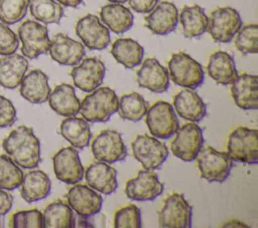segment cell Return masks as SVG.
Wrapping results in <instances>:
<instances>
[{
  "label": "cell",
  "instance_id": "26",
  "mask_svg": "<svg viewBox=\"0 0 258 228\" xmlns=\"http://www.w3.org/2000/svg\"><path fill=\"white\" fill-rule=\"evenodd\" d=\"M51 182L49 177L41 170H32L23 175L20 184V195L27 203L44 199L50 193Z\"/></svg>",
  "mask_w": 258,
  "mask_h": 228
},
{
  "label": "cell",
  "instance_id": "47",
  "mask_svg": "<svg viewBox=\"0 0 258 228\" xmlns=\"http://www.w3.org/2000/svg\"><path fill=\"white\" fill-rule=\"evenodd\" d=\"M75 227H81V228H88V227H94V225H92L88 220L87 218H83L81 217V219L77 222V224L75 225Z\"/></svg>",
  "mask_w": 258,
  "mask_h": 228
},
{
  "label": "cell",
  "instance_id": "28",
  "mask_svg": "<svg viewBox=\"0 0 258 228\" xmlns=\"http://www.w3.org/2000/svg\"><path fill=\"white\" fill-rule=\"evenodd\" d=\"M47 100L52 110L59 116L72 117L79 113L81 101L71 84L60 83L56 85L50 91Z\"/></svg>",
  "mask_w": 258,
  "mask_h": 228
},
{
  "label": "cell",
  "instance_id": "41",
  "mask_svg": "<svg viewBox=\"0 0 258 228\" xmlns=\"http://www.w3.org/2000/svg\"><path fill=\"white\" fill-rule=\"evenodd\" d=\"M19 45L16 34L7 24L0 22V55H9L15 53Z\"/></svg>",
  "mask_w": 258,
  "mask_h": 228
},
{
  "label": "cell",
  "instance_id": "27",
  "mask_svg": "<svg viewBox=\"0 0 258 228\" xmlns=\"http://www.w3.org/2000/svg\"><path fill=\"white\" fill-rule=\"evenodd\" d=\"M28 60L23 55L12 53L0 58V84L5 88L19 86L26 70Z\"/></svg>",
  "mask_w": 258,
  "mask_h": 228
},
{
  "label": "cell",
  "instance_id": "30",
  "mask_svg": "<svg viewBox=\"0 0 258 228\" xmlns=\"http://www.w3.org/2000/svg\"><path fill=\"white\" fill-rule=\"evenodd\" d=\"M61 136L76 149H84L89 146L92 132L89 122L84 118H78L76 116L67 117L60 123Z\"/></svg>",
  "mask_w": 258,
  "mask_h": 228
},
{
  "label": "cell",
  "instance_id": "13",
  "mask_svg": "<svg viewBox=\"0 0 258 228\" xmlns=\"http://www.w3.org/2000/svg\"><path fill=\"white\" fill-rule=\"evenodd\" d=\"M163 192V184L159 181L154 170L143 169L138 171L134 178L125 185L126 196L135 201H152Z\"/></svg>",
  "mask_w": 258,
  "mask_h": 228
},
{
  "label": "cell",
  "instance_id": "39",
  "mask_svg": "<svg viewBox=\"0 0 258 228\" xmlns=\"http://www.w3.org/2000/svg\"><path fill=\"white\" fill-rule=\"evenodd\" d=\"M141 225V212L134 204L126 205L114 214L115 228H140Z\"/></svg>",
  "mask_w": 258,
  "mask_h": 228
},
{
  "label": "cell",
  "instance_id": "6",
  "mask_svg": "<svg viewBox=\"0 0 258 228\" xmlns=\"http://www.w3.org/2000/svg\"><path fill=\"white\" fill-rule=\"evenodd\" d=\"M145 116V123L150 134L157 139H168L179 128L173 106L167 101H155L148 107Z\"/></svg>",
  "mask_w": 258,
  "mask_h": 228
},
{
  "label": "cell",
  "instance_id": "45",
  "mask_svg": "<svg viewBox=\"0 0 258 228\" xmlns=\"http://www.w3.org/2000/svg\"><path fill=\"white\" fill-rule=\"evenodd\" d=\"M56 2H58L60 5L62 6H67V7H78L83 0H55Z\"/></svg>",
  "mask_w": 258,
  "mask_h": 228
},
{
  "label": "cell",
  "instance_id": "40",
  "mask_svg": "<svg viewBox=\"0 0 258 228\" xmlns=\"http://www.w3.org/2000/svg\"><path fill=\"white\" fill-rule=\"evenodd\" d=\"M12 228H42V213L39 210H23L12 214L9 220Z\"/></svg>",
  "mask_w": 258,
  "mask_h": 228
},
{
  "label": "cell",
  "instance_id": "10",
  "mask_svg": "<svg viewBox=\"0 0 258 228\" xmlns=\"http://www.w3.org/2000/svg\"><path fill=\"white\" fill-rule=\"evenodd\" d=\"M242 26L238 11L232 7H218L212 11L207 31L216 42H230Z\"/></svg>",
  "mask_w": 258,
  "mask_h": 228
},
{
  "label": "cell",
  "instance_id": "23",
  "mask_svg": "<svg viewBox=\"0 0 258 228\" xmlns=\"http://www.w3.org/2000/svg\"><path fill=\"white\" fill-rule=\"evenodd\" d=\"M173 109L186 121L198 123L207 116V106L202 97L190 88H184L173 96Z\"/></svg>",
  "mask_w": 258,
  "mask_h": 228
},
{
  "label": "cell",
  "instance_id": "20",
  "mask_svg": "<svg viewBox=\"0 0 258 228\" xmlns=\"http://www.w3.org/2000/svg\"><path fill=\"white\" fill-rule=\"evenodd\" d=\"M137 83L140 87L152 92L161 93L169 87V75L167 69L154 57L146 58L136 71Z\"/></svg>",
  "mask_w": 258,
  "mask_h": 228
},
{
  "label": "cell",
  "instance_id": "35",
  "mask_svg": "<svg viewBox=\"0 0 258 228\" xmlns=\"http://www.w3.org/2000/svg\"><path fill=\"white\" fill-rule=\"evenodd\" d=\"M28 7L32 17L44 24H58L64 14L62 5L55 0H30Z\"/></svg>",
  "mask_w": 258,
  "mask_h": 228
},
{
  "label": "cell",
  "instance_id": "38",
  "mask_svg": "<svg viewBox=\"0 0 258 228\" xmlns=\"http://www.w3.org/2000/svg\"><path fill=\"white\" fill-rule=\"evenodd\" d=\"M30 0H0V21L7 25L22 20L27 13Z\"/></svg>",
  "mask_w": 258,
  "mask_h": 228
},
{
  "label": "cell",
  "instance_id": "34",
  "mask_svg": "<svg viewBox=\"0 0 258 228\" xmlns=\"http://www.w3.org/2000/svg\"><path fill=\"white\" fill-rule=\"evenodd\" d=\"M148 107V102L144 97L135 91L125 93L118 98L117 111L123 120L138 122L145 117Z\"/></svg>",
  "mask_w": 258,
  "mask_h": 228
},
{
  "label": "cell",
  "instance_id": "11",
  "mask_svg": "<svg viewBox=\"0 0 258 228\" xmlns=\"http://www.w3.org/2000/svg\"><path fill=\"white\" fill-rule=\"evenodd\" d=\"M18 37L22 43L21 53L29 59L37 58L48 51L50 39L46 26L33 21L26 20L18 27Z\"/></svg>",
  "mask_w": 258,
  "mask_h": 228
},
{
  "label": "cell",
  "instance_id": "4",
  "mask_svg": "<svg viewBox=\"0 0 258 228\" xmlns=\"http://www.w3.org/2000/svg\"><path fill=\"white\" fill-rule=\"evenodd\" d=\"M227 153L233 161L256 164L258 162V131L246 127L234 129L228 137Z\"/></svg>",
  "mask_w": 258,
  "mask_h": 228
},
{
  "label": "cell",
  "instance_id": "9",
  "mask_svg": "<svg viewBox=\"0 0 258 228\" xmlns=\"http://www.w3.org/2000/svg\"><path fill=\"white\" fill-rule=\"evenodd\" d=\"M131 149L134 158L147 170L159 169L169 154L164 143L148 135H138L132 141Z\"/></svg>",
  "mask_w": 258,
  "mask_h": 228
},
{
  "label": "cell",
  "instance_id": "16",
  "mask_svg": "<svg viewBox=\"0 0 258 228\" xmlns=\"http://www.w3.org/2000/svg\"><path fill=\"white\" fill-rule=\"evenodd\" d=\"M106 67L97 57H87L74 65L71 70L75 86L85 92H91L101 85L105 77Z\"/></svg>",
  "mask_w": 258,
  "mask_h": 228
},
{
  "label": "cell",
  "instance_id": "33",
  "mask_svg": "<svg viewBox=\"0 0 258 228\" xmlns=\"http://www.w3.org/2000/svg\"><path fill=\"white\" fill-rule=\"evenodd\" d=\"M111 54L125 68H134L142 62L144 49L132 38H118L111 46Z\"/></svg>",
  "mask_w": 258,
  "mask_h": 228
},
{
  "label": "cell",
  "instance_id": "48",
  "mask_svg": "<svg viewBox=\"0 0 258 228\" xmlns=\"http://www.w3.org/2000/svg\"><path fill=\"white\" fill-rule=\"evenodd\" d=\"M109 2H111V3H124V2H127L128 0H108Z\"/></svg>",
  "mask_w": 258,
  "mask_h": 228
},
{
  "label": "cell",
  "instance_id": "19",
  "mask_svg": "<svg viewBox=\"0 0 258 228\" xmlns=\"http://www.w3.org/2000/svg\"><path fill=\"white\" fill-rule=\"evenodd\" d=\"M145 26L154 34L166 35L172 32L178 23V10L169 1H161L144 17Z\"/></svg>",
  "mask_w": 258,
  "mask_h": 228
},
{
  "label": "cell",
  "instance_id": "32",
  "mask_svg": "<svg viewBox=\"0 0 258 228\" xmlns=\"http://www.w3.org/2000/svg\"><path fill=\"white\" fill-rule=\"evenodd\" d=\"M42 222L44 228H74L76 216L68 203L56 199L45 207Z\"/></svg>",
  "mask_w": 258,
  "mask_h": 228
},
{
  "label": "cell",
  "instance_id": "7",
  "mask_svg": "<svg viewBox=\"0 0 258 228\" xmlns=\"http://www.w3.org/2000/svg\"><path fill=\"white\" fill-rule=\"evenodd\" d=\"M191 206L179 193L168 195L158 211V223L164 228H189L191 226Z\"/></svg>",
  "mask_w": 258,
  "mask_h": 228
},
{
  "label": "cell",
  "instance_id": "12",
  "mask_svg": "<svg viewBox=\"0 0 258 228\" xmlns=\"http://www.w3.org/2000/svg\"><path fill=\"white\" fill-rule=\"evenodd\" d=\"M94 158L97 161L112 164L127 157V149L121 134L115 130L100 132L91 144Z\"/></svg>",
  "mask_w": 258,
  "mask_h": 228
},
{
  "label": "cell",
  "instance_id": "29",
  "mask_svg": "<svg viewBox=\"0 0 258 228\" xmlns=\"http://www.w3.org/2000/svg\"><path fill=\"white\" fill-rule=\"evenodd\" d=\"M100 18L104 25L116 34L129 30L133 25V14L129 8L121 3H110L104 5L100 10Z\"/></svg>",
  "mask_w": 258,
  "mask_h": 228
},
{
  "label": "cell",
  "instance_id": "24",
  "mask_svg": "<svg viewBox=\"0 0 258 228\" xmlns=\"http://www.w3.org/2000/svg\"><path fill=\"white\" fill-rule=\"evenodd\" d=\"M19 92L23 98L31 103L45 102L50 94L47 75L40 69H32L23 76Z\"/></svg>",
  "mask_w": 258,
  "mask_h": 228
},
{
  "label": "cell",
  "instance_id": "44",
  "mask_svg": "<svg viewBox=\"0 0 258 228\" xmlns=\"http://www.w3.org/2000/svg\"><path fill=\"white\" fill-rule=\"evenodd\" d=\"M13 204V197L10 193L0 188V216L8 213Z\"/></svg>",
  "mask_w": 258,
  "mask_h": 228
},
{
  "label": "cell",
  "instance_id": "2",
  "mask_svg": "<svg viewBox=\"0 0 258 228\" xmlns=\"http://www.w3.org/2000/svg\"><path fill=\"white\" fill-rule=\"evenodd\" d=\"M118 108V96L108 87H97L87 94L80 104L79 112L89 123L107 122Z\"/></svg>",
  "mask_w": 258,
  "mask_h": 228
},
{
  "label": "cell",
  "instance_id": "43",
  "mask_svg": "<svg viewBox=\"0 0 258 228\" xmlns=\"http://www.w3.org/2000/svg\"><path fill=\"white\" fill-rule=\"evenodd\" d=\"M159 0H128L130 8L138 13H148Z\"/></svg>",
  "mask_w": 258,
  "mask_h": 228
},
{
  "label": "cell",
  "instance_id": "18",
  "mask_svg": "<svg viewBox=\"0 0 258 228\" xmlns=\"http://www.w3.org/2000/svg\"><path fill=\"white\" fill-rule=\"evenodd\" d=\"M50 57L61 65L74 66L78 64L85 56V46L63 33L55 34L50 39L48 47Z\"/></svg>",
  "mask_w": 258,
  "mask_h": 228
},
{
  "label": "cell",
  "instance_id": "14",
  "mask_svg": "<svg viewBox=\"0 0 258 228\" xmlns=\"http://www.w3.org/2000/svg\"><path fill=\"white\" fill-rule=\"evenodd\" d=\"M52 165L55 177L66 184H77L84 177L85 170L74 147L59 149L52 157Z\"/></svg>",
  "mask_w": 258,
  "mask_h": 228
},
{
  "label": "cell",
  "instance_id": "42",
  "mask_svg": "<svg viewBox=\"0 0 258 228\" xmlns=\"http://www.w3.org/2000/svg\"><path fill=\"white\" fill-rule=\"evenodd\" d=\"M16 122V109L13 103L0 94V128L11 127Z\"/></svg>",
  "mask_w": 258,
  "mask_h": 228
},
{
  "label": "cell",
  "instance_id": "25",
  "mask_svg": "<svg viewBox=\"0 0 258 228\" xmlns=\"http://www.w3.org/2000/svg\"><path fill=\"white\" fill-rule=\"evenodd\" d=\"M207 71L212 79L222 85L231 84L238 75L234 58L222 50L215 51L210 55Z\"/></svg>",
  "mask_w": 258,
  "mask_h": 228
},
{
  "label": "cell",
  "instance_id": "8",
  "mask_svg": "<svg viewBox=\"0 0 258 228\" xmlns=\"http://www.w3.org/2000/svg\"><path fill=\"white\" fill-rule=\"evenodd\" d=\"M204 143L203 130L196 123L190 122L177 129L170 144V151L181 161L190 162L196 160Z\"/></svg>",
  "mask_w": 258,
  "mask_h": 228
},
{
  "label": "cell",
  "instance_id": "1",
  "mask_svg": "<svg viewBox=\"0 0 258 228\" xmlns=\"http://www.w3.org/2000/svg\"><path fill=\"white\" fill-rule=\"evenodd\" d=\"M2 148L11 160L23 169H34L40 157V142L31 128L19 126L3 140Z\"/></svg>",
  "mask_w": 258,
  "mask_h": 228
},
{
  "label": "cell",
  "instance_id": "5",
  "mask_svg": "<svg viewBox=\"0 0 258 228\" xmlns=\"http://www.w3.org/2000/svg\"><path fill=\"white\" fill-rule=\"evenodd\" d=\"M201 177L208 182L223 183L230 175L233 160L227 152H221L213 147H203L196 157Z\"/></svg>",
  "mask_w": 258,
  "mask_h": 228
},
{
  "label": "cell",
  "instance_id": "31",
  "mask_svg": "<svg viewBox=\"0 0 258 228\" xmlns=\"http://www.w3.org/2000/svg\"><path fill=\"white\" fill-rule=\"evenodd\" d=\"M178 21L182 27V34L186 38L199 37L207 31L209 17L204 8L198 4L184 6L178 14Z\"/></svg>",
  "mask_w": 258,
  "mask_h": 228
},
{
  "label": "cell",
  "instance_id": "15",
  "mask_svg": "<svg viewBox=\"0 0 258 228\" xmlns=\"http://www.w3.org/2000/svg\"><path fill=\"white\" fill-rule=\"evenodd\" d=\"M76 33L84 46L92 50L105 49L110 43L109 29L94 14H87L78 20Z\"/></svg>",
  "mask_w": 258,
  "mask_h": 228
},
{
  "label": "cell",
  "instance_id": "36",
  "mask_svg": "<svg viewBox=\"0 0 258 228\" xmlns=\"http://www.w3.org/2000/svg\"><path fill=\"white\" fill-rule=\"evenodd\" d=\"M23 179V172L8 155H0V188L12 191L18 188Z\"/></svg>",
  "mask_w": 258,
  "mask_h": 228
},
{
  "label": "cell",
  "instance_id": "46",
  "mask_svg": "<svg viewBox=\"0 0 258 228\" xmlns=\"http://www.w3.org/2000/svg\"><path fill=\"white\" fill-rule=\"evenodd\" d=\"M222 227H248L247 225L243 224L242 222L240 221H237V220H230L228 222H226L225 224L222 225Z\"/></svg>",
  "mask_w": 258,
  "mask_h": 228
},
{
  "label": "cell",
  "instance_id": "17",
  "mask_svg": "<svg viewBox=\"0 0 258 228\" xmlns=\"http://www.w3.org/2000/svg\"><path fill=\"white\" fill-rule=\"evenodd\" d=\"M66 198L70 207L83 218H89L101 210L103 199L96 190L83 184H74L67 194Z\"/></svg>",
  "mask_w": 258,
  "mask_h": 228
},
{
  "label": "cell",
  "instance_id": "37",
  "mask_svg": "<svg viewBox=\"0 0 258 228\" xmlns=\"http://www.w3.org/2000/svg\"><path fill=\"white\" fill-rule=\"evenodd\" d=\"M235 47L243 54L257 53L258 51V26L256 23L241 26L234 39Z\"/></svg>",
  "mask_w": 258,
  "mask_h": 228
},
{
  "label": "cell",
  "instance_id": "3",
  "mask_svg": "<svg viewBox=\"0 0 258 228\" xmlns=\"http://www.w3.org/2000/svg\"><path fill=\"white\" fill-rule=\"evenodd\" d=\"M167 67L170 79L178 86L195 89L204 82L205 72L202 64L185 52L172 53Z\"/></svg>",
  "mask_w": 258,
  "mask_h": 228
},
{
  "label": "cell",
  "instance_id": "21",
  "mask_svg": "<svg viewBox=\"0 0 258 228\" xmlns=\"http://www.w3.org/2000/svg\"><path fill=\"white\" fill-rule=\"evenodd\" d=\"M231 95L237 106L242 109L258 107V77L255 74L242 73L231 83Z\"/></svg>",
  "mask_w": 258,
  "mask_h": 228
},
{
  "label": "cell",
  "instance_id": "22",
  "mask_svg": "<svg viewBox=\"0 0 258 228\" xmlns=\"http://www.w3.org/2000/svg\"><path fill=\"white\" fill-rule=\"evenodd\" d=\"M84 176L92 189L105 195L112 194L118 187L117 171L105 162L91 163L84 172Z\"/></svg>",
  "mask_w": 258,
  "mask_h": 228
}]
</instances>
